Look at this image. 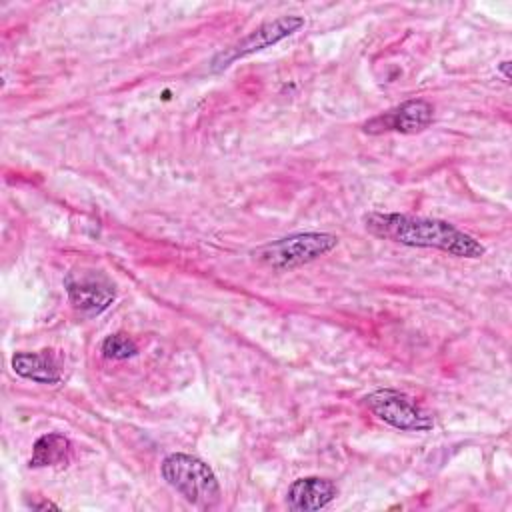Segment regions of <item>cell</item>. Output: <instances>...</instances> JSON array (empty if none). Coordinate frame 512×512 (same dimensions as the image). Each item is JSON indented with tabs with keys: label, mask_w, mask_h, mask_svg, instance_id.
Instances as JSON below:
<instances>
[{
	"label": "cell",
	"mask_w": 512,
	"mask_h": 512,
	"mask_svg": "<svg viewBox=\"0 0 512 512\" xmlns=\"http://www.w3.org/2000/svg\"><path fill=\"white\" fill-rule=\"evenodd\" d=\"M138 352L136 342L126 334H110L102 342V354L110 360H126Z\"/></svg>",
	"instance_id": "11"
},
{
	"label": "cell",
	"mask_w": 512,
	"mask_h": 512,
	"mask_svg": "<svg viewBox=\"0 0 512 512\" xmlns=\"http://www.w3.org/2000/svg\"><path fill=\"white\" fill-rule=\"evenodd\" d=\"M302 26H304L302 16H280V18H274L270 22H264L262 26H258L256 30H252L250 34H246L244 38L234 42L232 46L218 52L210 62V70L220 72V70L228 68L232 62H236L240 58H246L254 52H260V50L292 36Z\"/></svg>",
	"instance_id": "5"
},
{
	"label": "cell",
	"mask_w": 512,
	"mask_h": 512,
	"mask_svg": "<svg viewBox=\"0 0 512 512\" xmlns=\"http://www.w3.org/2000/svg\"><path fill=\"white\" fill-rule=\"evenodd\" d=\"M164 480L192 506L208 510L220 502V484L212 468L190 454H170L162 462Z\"/></svg>",
	"instance_id": "2"
},
{
	"label": "cell",
	"mask_w": 512,
	"mask_h": 512,
	"mask_svg": "<svg viewBox=\"0 0 512 512\" xmlns=\"http://www.w3.org/2000/svg\"><path fill=\"white\" fill-rule=\"evenodd\" d=\"M338 494V488L328 478L308 476L298 478L288 486L286 506L294 512H314L326 508Z\"/></svg>",
	"instance_id": "7"
},
{
	"label": "cell",
	"mask_w": 512,
	"mask_h": 512,
	"mask_svg": "<svg viewBox=\"0 0 512 512\" xmlns=\"http://www.w3.org/2000/svg\"><path fill=\"white\" fill-rule=\"evenodd\" d=\"M338 244V238L328 232H300L274 242L264 244L254 254L256 258L274 268V270H290L302 264H308L326 252H330Z\"/></svg>",
	"instance_id": "3"
},
{
	"label": "cell",
	"mask_w": 512,
	"mask_h": 512,
	"mask_svg": "<svg viewBox=\"0 0 512 512\" xmlns=\"http://www.w3.org/2000/svg\"><path fill=\"white\" fill-rule=\"evenodd\" d=\"M12 370L38 384H56L60 382V366L50 350L42 352H16L12 356Z\"/></svg>",
	"instance_id": "9"
},
{
	"label": "cell",
	"mask_w": 512,
	"mask_h": 512,
	"mask_svg": "<svg viewBox=\"0 0 512 512\" xmlns=\"http://www.w3.org/2000/svg\"><path fill=\"white\" fill-rule=\"evenodd\" d=\"M32 508H36V510H46V508H54V510H58V504H54V502H40V504H30Z\"/></svg>",
	"instance_id": "12"
},
{
	"label": "cell",
	"mask_w": 512,
	"mask_h": 512,
	"mask_svg": "<svg viewBox=\"0 0 512 512\" xmlns=\"http://www.w3.org/2000/svg\"><path fill=\"white\" fill-rule=\"evenodd\" d=\"M66 294L70 304L84 314L104 312L116 298L114 286L104 278H66Z\"/></svg>",
	"instance_id": "8"
},
{
	"label": "cell",
	"mask_w": 512,
	"mask_h": 512,
	"mask_svg": "<svg viewBox=\"0 0 512 512\" xmlns=\"http://www.w3.org/2000/svg\"><path fill=\"white\" fill-rule=\"evenodd\" d=\"M366 404L378 420L396 430L428 432L434 426L432 416L420 404H416L414 398L392 388L372 392L366 398Z\"/></svg>",
	"instance_id": "4"
},
{
	"label": "cell",
	"mask_w": 512,
	"mask_h": 512,
	"mask_svg": "<svg viewBox=\"0 0 512 512\" xmlns=\"http://www.w3.org/2000/svg\"><path fill=\"white\" fill-rule=\"evenodd\" d=\"M508 66H510V62H502V64H500V72L504 74V80H506V82L510 80V74H508Z\"/></svg>",
	"instance_id": "13"
},
{
	"label": "cell",
	"mask_w": 512,
	"mask_h": 512,
	"mask_svg": "<svg viewBox=\"0 0 512 512\" xmlns=\"http://www.w3.org/2000/svg\"><path fill=\"white\" fill-rule=\"evenodd\" d=\"M434 120V106L428 100L412 98L406 100L384 114L368 120L362 130L368 134H384V132H400V134H416L426 130Z\"/></svg>",
	"instance_id": "6"
},
{
	"label": "cell",
	"mask_w": 512,
	"mask_h": 512,
	"mask_svg": "<svg viewBox=\"0 0 512 512\" xmlns=\"http://www.w3.org/2000/svg\"><path fill=\"white\" fill-rule=\"evenodd\" d=\"M72 456V442L58 432H48L40 436L32 446L30 466L42 468V466H66Z\"/></svg>",
	"instance_id": "10"
},
{
	"label": "cell",
	"mask_w": 512,
	"mask_h": 512,
	"mask_svg": "<svg viewBox=\"0 0 512 512\" xmlns=\"http://www.w3.org/2000/svg\"><path fill=\"white\" fill-rule=\"evenodd\" d=\"M364 224L370 234L404 246L436 248L458 258H480L486 252L474 236L458 230L450 222L436 218L372 212L364 218Z\"/></svg>",
	"instance_id": "1"
}]
</instances>
